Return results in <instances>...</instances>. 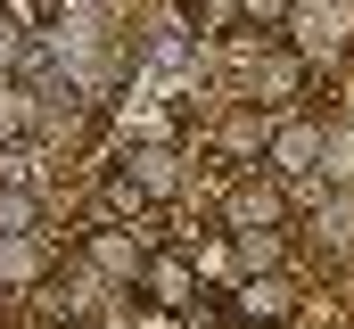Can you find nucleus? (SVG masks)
I'll use <instances>...</instances> for the list:
<instances>
[{
    "label": "nucleus",
    "instance_id": "423d86ee",
    "mask_svg": "<svg viewBox=\"0 0 354 329\" xmlns=\"http://www.w3.org/2000/svg\"><path fill=\"white\" fill-rule=\"evenodd\" d=\"M231 223H239V239H256V223H280V189H239V198H231Z\"/></svg>",
    "mask_w": 354,
    "mask_h": 329
},
{
    "label": "nucleus",
    "instance_id": "9b49d317",
    "mask_svg": "<svg viewBox=\"0 0 354 329\" xmlns=\"http://www.w3.org/2000/svg\"><path fill=\"white\" fill-rule=\"evenodd\" d=\"M322 231H330V239H354V189H338V198L322 206Z\"/></svg>",
    "mask_w": 354,
    "mask_h": 329
},
{
    "label": "nucleus",
    "instance_id": "20e7f679",
    "mask_svg": "<svg viewBox=\"0 0 354 329\" xmlns=\"http://www.w3.org/2000/svg\"><path fill=\"white\" fill-rule=\"evenodd\" d=\"M297 313V280H280V272H256L248 288H239V321H264V329H280Z\"/></svg>",
    "mask_w": 354,
    "mask_h": 329
},
{
    "label": "nucleus",
    "instance_id": "ddd939ff",
    "mask_svg": "<svg viewBox=\"0 0 354 329\" xmlns=\"http://www.w3.org/2000/svg\"><path fill=\"white\" fill-rule=\"evenodd\" d=\"M231 8H239V17H256V25H280V17H288V0H231Z\"/></svg>",
    "mask_w": 354,
    "mask_h": 329
},
{
    "label": "nucleus",
    "instance_id": "1a4fd4ad",
    "mask_svg": "<svg viewBox=\"0 0 354 329\" xmlns=\"http://www.w3.org/2000/svg\"><path fill=\"white\" fill-rule=\"evenodd\" d=\"M223 149H231V157H256V149H264V107H239V115L223 124Z\"/></svg>",
    "mask_w": 354,
    "mask_h": 329
},
{
    "label": "nucleus",
    "instance_id": "39448f33",
    "mask_svg": "<svg viewBox=\"0 0 354 329\" xmlns=\"http://www.w3.org/2000/svg\"><path fill=\"white\" fill-rule=\"evenodd\" d=\"M140 288H149V305H165V313H174V305H189V288H198V280H189V263H181V255H149V263H140Z\"/></svg>",
    "mask_w": 354,
    "mask_h": 329
},
{
    "label": "nucleus",
    "instance_id": "f257e3e1",
    "mask_svg": "<svg viewBox=\"0 0 354 329\" xmlns=\"http://www.w3.org/2000/svg\"><path fill=\"white\" fill-rule=\"evenodd\" d=\"M288 41H297V58L313 66V58H338L354 41V0H288Z\"/></svg>",
    "mask_w": 354,
    "mask_h": 329
},
{
    "label": "nucleus",
    "instance_id": "6e6552de",
    "mask_svg": "<svg viewBox=\"0 0 354 329\" xmlns=\"http://www.w3.org/2000/svg\"><path fill=\"white\" fill-rule=\"evenodd\" d=\"M297 82H305V58H297V50H272L264 66H256V91H272V99H288Z\"/></svg>",
    "mask_w": 354,
    "mask_h": 329
},
{
    "label": "nucleus",
    "instance_id": "f03ea898",
    "mask_svg": "<svg viewBox=\"0 0 354 329\" xmlns=\"http://www.w3.org/2000/svg\"><path fill=\"white\" fill-rule=\"evenodd\" d=\"M264 157H272V173H280V181H305V173L322 164V124L288 115V124H280V132L264 140Z\"/></svg>",
    "mask_w": 354,
    "mask_h": 329
},
{
    "label": "nucleus",
    "instance_id": "f8f14e48",
    "mask_svg": "<svg viewBox=\"0 0 354 329\" xmlns=\"http://www.w3.org/2000/svg\"><path fill=\"white\" fill-rule=\"evenodd\" d=\"M33 124V107H25V91H0V132H25Z\"/></svg>",
    "mask_w": 354,
    "mask_h": 329
},
{
    "label": "nucleus",
    "instance_id": "7ed1b4c3",
    "mask_svg": "<svg viewBox=\"0 0 354 329\" xmlns=\"http://www.w3.org/2000/svg\"><path fill=\"white\" fill-rule=\"evenodd\" d=\"M181 189V157L174 149H132L124 157V198H174Z\"/></svg>",
    "mask_w": 354,
    "mask_h": 329
},
{
    "label": "nucleus",
    "instance_id": "9d476101",
    "mask_svg": "<svg viewBox=\"0 0 354 329\" xmlns=\"http://www.w3.org/2000/svg\"><path fill=\"white\" fill-rule=\"evenodd\" d=\"M33 223H41V206L25 189H0V239H33Z\"/></svg>",
    "mask_w": 354,
    "mask_h": 329
},
{
    "label": "nucleus",
    "instance_id": "0eeeda50",
    "mask_svg": "<svg viewBox=\"0 0 354 329\" xmlns=\"http://www.w3.org/2000/svg\"><path fill=\"white\" fill-rule=\"evenodd\" d=\"M25 280H41V247L33 239H0V288H25Z\"/></svg>",
    "mask_w": 354,
    "mask_h": 329
}]
</instances>
